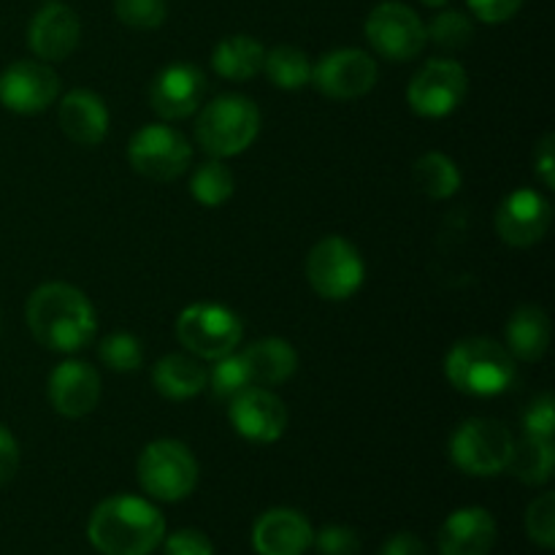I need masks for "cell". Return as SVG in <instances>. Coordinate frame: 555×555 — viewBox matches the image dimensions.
Returning <instances> with one entry per match:
<instances>
[{
  "instance_id": "d6986e66",
  "label": "cell",
  "mask_w": 555,
  "mask_h": 555,
  "mask_svg": "<svg viewBox=\"0 0 555 555\" xmlns=\"http://www.w3.org/2000/svg\"><path fill=\"white\" fill-rule=\"evenodd\" d=\"M253 545L258 555H304L314 545L312 524L296 509H269L255 524Z\"/></svg>"
},
{
  "instance_id": "74e56055",
  "label": "cell",
  "mask_w": 555,
  "mask_h": 555,
  "mask_svg": "<svg viewBox=\"0 0 555 555\" xmlns=\"http://www.w3.org/2000/svg\"><path fill=\"white\" fill-rule=\"evenodd\" d=\"M472 9V14L480 22H488V25H502V22L513 20L520 11L524 0H466Z\"/></svg>"
},
{
  "instance_id": "e575fe53",
  "label": "cell",
  "mask_w": 555,
  "mask_h": 555,
  "mask_svg": "<svg viewBox=\"0 0 555 555\" xmlns=\"http://www.w3.org/2000/svg\"><path fill=\"white\" fill-rule=\"evenodd\" d=\"M320 555H358L361 553V537L350 526H325L318 534Z\"/></svg>"
},
{
  "instance_id": "8d00e7d4",
  "label": "cell",
  "mask_w": 555,
  "mask_h": 555,
  "mask_svg": "<svg viewBox=\"0 0 555 555\" xmlns=\"http://www.w3.org/2000/svg\"><path fill=\"white\" fill-rule=\"evenodd\" d=\"M166 555H215V547L204 531L179 529L166 540Z\"/></svg>"
},
{
  "instance_id": "9a60e30c",
  "label": "cell",
  "mask_w": 555,
  "mask_h": 555,
  "mask_svg": "<svg viewBox=\"0 0 555 555\" xmlns=\"http://www.w3.org/2000/svg\"><path fill=\"white\" fill-rule=\"evenodd\" d=\"M551 204L537 190L520 188L502 201L496 211V231L509 247H534L551 228Z\"/></svg>"
},
{
  "instance_id": "8fae6325",
  "label": "cell",
  "mask_w": 555,
  "mask_h": 555,
  "mask_svg": "<svg viewBox=\"0 0 555 555\" xmlns=\"http://www.w3.org/2000/svg\"><path fill=\"white\" fill-rule=\"evenodd\" d=\"M366 38L374 52L393 63L415 60L426 47V25L410 5L399 0L379 3L366 20Z\"/></svg>"
},
{
  "instance_id": "ab89813d",
  "label": "cell",
  "mask_w": 555,
  "mask_h": 555,
  "mask_svg": "<svg viewBox=\"0 0 555 555\" xmlns=\"http://www.w3.org/2000/svg\"><path fill=\"white\" fill-rule=\"evenodd\" d=\"M553 146H555V135L547 133L545 139L540 141L537 146V155H534V168H537V177L542 179L547 190L555 188V157H553Z\"/></svg>"
},
{
  "instance_id": "5b68a950",
  "label": "cell",
  "mask_w": 555,
  "mask_h": 555,
  "mask_svg": "<svg viewBox=\"0 0 555 555\" xmlns=\"http://www.w3.org/2000/svg\"><path fill=\"white\" fill-rule=\"evenodd\" d=\"M515 439L502 421L472 417L455 428L450 439V459L461 472L475 477H491L507 469Z\"/></svg>"
},
{
  "instance_id": "cb8c5ba5",
  "label": "cell",
  "mask_w": 555,
  "mask_h": 555,
  "mask_svg": "<svg viewBox=\"0 0 555 555\" xmlns=\"http://www.w3.org/2000/svg\"><path fill=\"white\" fill-rule=\"evenodd\" d=\"M507 350L520 361H540L551 347V318L540 307L515 309L507 323Z\"/></svg>"
},
{
  "instance_id": "ac0fdd59",
  "label": "cell",
  "mask_w": 555,
  "mask_h": 555,
  "mask_svg": "<svg viewBox=\"0 0 555 555\" xmlns=\"http://www.w3.org/2000/svg\"><path fill=\"white\" fill-rule=\"evenodd\" d=\"M49 401L63 417H85L101 401V374L85 361H65L49 374Z\"/></svg>"
},
{
  "instance_id": "8992f818",
  "label": "cell",
  "mask_w": 555,
  "mask_h": 555,
  "mask_svg": "<svg viewBox=\"0 0 555 555\" xmlns=\"http://www.w3.org/2000/svg\"><path fill=\"white\" fill-rule=\"evenodd\" d=\"M139 482L157 502H182L198 482L195 455L177 439H157L139 455Z\"/></svg>"
},
{
  "instance_id": "60d3db41",
  "label": "cell",
  "mask_w": 555,
  "mask_h": 555,
  "mask_svg": "<svg viewBox=\"0 0 555 555\" xmlns=\"http://www.w3.org/2000/svg\"><path fill=\"white\" fill-rule=\"evenodd\" d=\"M379 555H431V553H428V547L423 545V540H417L415 534L401 531V534H393L388 542H385L383 553Z\"/></svg>"
},
{
  "instance_id": "4dcf8cb0",
  "label": "cell",
  "mask_w": 555,
  "mask_h": 555,
  "mask_svg": "<svg viewBox=\"0 0 555 555\" xmlns=\"http://www.w3.org/2000/svg\"><path fill=\"white\" fill-rule=\"evenodd\" d=\"M209 383H211V390H215L217 399L231 401L233 396H238L244 388H249V385H253V379H249L247 366H244V358L233 356L231 352V356L217 358L215 369H211V374H209Z\"/></svg>"
},
{
  "instance_id": "ba28073f",
  "label": "cell",
  "mask_w": 555,
  "mask_h": 555,
  "mask_svg": "<svg viewBox=\"0 0 555 555\" xmlns=\"http://www.w3.org/2000/svg\"><path fill=\"white\" fill-rule=\"evenodd\" d=\"M177 336L195 358L217 361L236 350L244 325L236 312L220 304H193L179 314Z\"/></svg>"
},
{
  "instance_id": "1f68e13d",
  "label": "cell",
  "mask_w": 555,
  "mask_h": 555,
  "mask_svg": "<svg viewBox=\"0 0 555 555\" xmlns=\"http://www.w3.org/2000/svg\"><path fill=\"white\" fill-rule=\"evenodd\" d=\"M426 36L444 49H464L475 36V27H472L469 16L461 11H442L426 27Z\"/></svg>"
},
{
  "instance_id": "7402d4cb",
  "label": "cell",
  "mask_w": 555,
  "mask_h": 555,
  "mask_svg": "<svg viewBox=\"0 0 555 555\" xmlns=\"http://www.w3.org/2000/svg\"><path fill=\"white\" fill-rule=\"evenodd\" d=\"M244 366H247L249 379L258 385H282L296 374L298 352L293 350L291 341L280 336L258 339L242 352Z\"/></svg>"
},
{
  "instance_id": "3957f363",
  "label": "cell",
  "mask_w": 555,
  "mask_h": 555,
  "mask_svg": "<svg viewBox=\"0 0 555 555\" xmlns=\"http://www.w3.org/2000/svg\"><path fill=\"white\" fill-rule=\"evenodd\" d=\"M444 374L450 385L466 396L488 399L513 385L515 363L507 347L493 339H461L444 358Z\"/></svg>"
},
{
  "instance_id": "f1b7e54d",
  "label": "cell",
  "mask_w": 555,
  "mask_h": 555,
  "mask_svg": "<svg viewBox=\"0 0 555 555\" xmlns=\"http://www.w3.org/2000/svg\"><path fill=\"white\" fill-rule=\"evenodd\" d=\"M233 188H236V179H233L231 168L217 157L204 163L190 179V193L204 206H222L233 195Z\"/></svg>"
},
{
  "instance_id": "484cf974",
  "label": "cell",
  "mask_w": 555,
  "mask_h": 555,
  "mask_svg": "<svg viewBox=\"0 0 555 555\" xmlns=\"http://www.w3.org/2000/svg\"><path fill=\"white\" fill-rule=\"evenodd\" d=\"M412 182L428 198L444 201L461 190V171L442 152H426L412 168Z\"/></svg>"
},
{
  "instance_id": "2e32d148",
  "label": "cell",
  "mask_w": 555,
  "mask_h": 555,
  "mask_svg": "<svg viewBox=\"0 0 555 555\" xmlns=\"http://www.w3.org/2000/svg\"><path fill=\"white\" fill-rule=\"evenodd\" d=\"M206 95V79L195 65L177 63L163 68L155 76L150 90V103L155 114L173 122V119H188L198 112Z\"/></svg>"
},
{
  "instance_id": "6da1fadb",
  "label": "cell",
  "mask_w": 555,
  "mask_h": 555,
  "mask_svg": "<svg viewBox=\"0 0 555 555\" xmlns=\"http://www.w3.org/2000/svg\"><path fill=\"white\" fill-rule=\"evenodd\" d=\"M27 328L38 345L54 352H76L95 339L98 320L90 298L65 282H47L27 298Z\"/></svg>"
},
{
  "instance_id": "9c48e42d",
  "label": "cell",
  "mask_w": 555,
  "mask_h": 555,
  "mask_svg": "<svg viewBox=\"0 0 555 555\" xmlns=\"http://www.w3.org/2000/svg\"><path fill=\"white\" fill-rule=\"evenodd\" d=\"M128 160L152 182H173L193 160L188 139L171 125H144L128 144Z\"/></svg>"
},
{
  "instance_id": "4fadbf2b",
  "label": "cell",
  "mask_w": 555,
  "mask_h": 555,
  "mask_svg": "<svg viewBox=\"0 0 555 555\" xmlns=\"http://www.w3.org/2000/svg\"><path fill=\"white\" fill-rule=\"evenodd\" d=\"M60 95V76L47 63L20 60L0 76V103L14 114L47 112Z\"/></svg>"
},
{
  "instance_id": "52a82bcc",
  "label": "cell",
  "mask_w": 555,
  "mask_h": 555,
  "mask_svg": "<svg viewBox=\"0 0 555 555\" xmlns=\"http://www.w3.org/2000/svg\"><path fill=\"white\" fill-rule=\"evenodd\" d=\"M366 276L361 253L341 236H328L312 247L307 258V280L325 301H345L356 296Z\"/></svg>"
},
{
  "instance_id": "d6a6232c",
  "label": "cell",
  "mask_w": 555,
  "mask_h": 555,
  "mask_svg": "<svg viewBox=\"0 0 555 555\" xmlns=\"http://www.w3.org/2000/svg\"><path fill=\"white\" fill-rule=\"evenodd\" d=\"M114 14L133 30H155L166 22V0H114Z\"/></svg>"
},
{
  "instance_id": "b9f144b4",
  "label": "cell",
  "mask_w": 555,
  "mask_h": 555,
  "mask_svg": "<svg viewBox=\"0 0 555 555\" xmlns=\"http://www.w3.org/2000/svg\"><path fill=\"white\" fill-rule=\"evenodd\" d=\"M421 3L431 5V9H442V5H444V3H448V0H421Z\"/></svg>"
},
{
  "instance_id": "44dd1931",
  "label": "cell",
  "mask_w": 555,
  "mask_h": 555,
  "mask_svg": "<svg viewBox=\"0 0 555 555\" xmlns=\"http://www.w3.org/2000/svg\"><path fill=\"white\" fill-rule=\"evenodd\" d=\"M57 122L74 144L98 146L108 133V108L95 92L74 90L60 101Z\"/></svg>"
},
{
  "instance_id": "7a4b0ae2",
  "label": "cell",
  "mask_w": 555,
  "mask_h": 555,
  "mask_svg": "<svg viewBox=\"0 0 555 555\" xmlns=\"http://www.w3.org/2000/svg\"><path fill=\"white\" fill-rule=\"evenodd\" d=\"M87 537L103 555H150L166 540V520L144 499L112 496L92 509Z\"/></svg>"
},
{
  "instance_id": "f546056e",
  "label": "cell",
  "mask_w": 555,
  "mask_h": 555,
  "mask_svg": "<svg viewBox=\"0 0 555 555\" xmlns=\"http://www.w3.org/2000/svg\"><path fill=\"white\" fill-rule=\"evenodd\" d=\"M98 356L106 363L112 372H135L141 369V361H144V350H141V341L135 339L133 334H108L106 339L98 347Z\"/></svg>"
},
{
  "instance_id": "7c38bea8",
  "label": "cell",
  "mask_w": 555,
  "mask_h": 555,
  "mask_svg": "<svg viewBox=\"0 0 555 555\" xmlns=\"http://www.w3.org/2000/svg\"><path fill=\"white\" fill-rule=\"evenodd\" d=\"M331 101H356L377 85V60L361 49H336L312 65V81Z\"/></svg>"
},
{
  "instance_id": "e0dca14e",
  "label": "cell",
  "mask_w": 555,
  "mask_h": 555,
  "mask_svg": "<svg viewBox=\"0 0 555 555\" xmlns=\"http://www.w3.org/2000/svg\"><path fill=\"white\" fill-rule=\"evenodd\" d=\"M81 41V22L76 11L65 3H47L27 27V43L36 57L60 63L70 57Z\"/></svg>"
},
{
  "instance_id": "d590c367",
  "label": "cell",
  "mask_w": 555,
  "mask_h": 555,
  "mask_svg": "<svg viewBox=\"0 0 555 555\" xmlns=\"http://www.w3.org/2000/svg\"><path fill=\"white\" fill-rule=\"evenodd\" d=\"M553 396L545 393L540 399H534L526 412V437L537 439H553V426H555V412H553Z\"/></svg>"
},
{
  "instance_id": "d4e9b609",
  "label": "cell",
  "mask_w": 555,
  "mask_h": 555,
  "mask_svg": "<svg viewBox=\"0 0 555 555\" xmlns=\"http://www.w3.org/2000/svg\"><path fill=\"white\" fill-rule=\"evenodd\" d=\"M266 49L253 36H228L222 38L211 54V68L231 81H247L263 70Z\"/></svg>"
},
{
  "instance_id": "277c9868",
  "label": "cell",
  "mask_w": 555,
  "mask_h": 555,
  "mask_svg": "<svg viewBox=\"0 0 555 555\" xmlns=\"http://www.w3.org/2000/svg\"><path fill=\"white\" fill-rule=\"evenodd\" d=\"M260 133V108L244 95H220L201 112L195 139L211 157L242 155Z\"/></svg>"
},
{
  "instance_id": "603a6c76",
  "label": "cell",
  "mask_w": 555,
  "mask_h": 555,
  "mask_svg": "<svg viewBox=\"0 0 555 555\" xmlns=\"http://www.w3.org/2000/svg\"><path fill=\"white\" fill-rule=\"evenodd\" d=\"M152 383H155L157 393L166 396V399L184 401L198 396L201 390L209 385V372H206L204 363L195 356L173 352V356L160 358V361L155 363Z\"/></svg>"
},
{
  "instance_id": "83f0119b",
  "label": "cell",
  "mask_w": 555,
  "mask_h": 555,
  "mask_svg": "<svg viewBox=\"0 0 555 555\" xmlns=\"http://www.w3.org/2000/svg\"><path fill=\"white\" fill-rule=\"evenodd\" d=\"M263 70L271 85L280 87V90H301L312 81V60L307 57V52L291 47V43H282V47L266 52Z\"/></svg>"
},
{
  "instance_id": "836d02e7",
  "label": "cell",
  "mask_w": 555,
  "mask_h": 555,
  "mask_svg": "<svg viewBox=\"0 0 555 555\" xmlns=\"http://www.w3.org/2000/svg\"><path fill=\"white\" fill-rule=\"evenodd\" d=\"M526 534L542 551L555 547V493H542L526 509Z\"/></svg>"
},
{
  "instance_id": "ffe728a7",
  "label": "cell",
  "mask_w": 555,
  "mask_h": 555,
  "mask_svg": "<svg viewBox=\"0 0 555 555\" xmlns=\"http://www.w3.org/2000/svg\"><path fill=\"white\" fill-rule=\"evenodd\" d=\"M496 545V520L482 507L450 515L439 531V555H488Z\"/></svg>"
},
{
  "instance_id": "f35d334b",
  "label": "cell",
  "mask_w": 555,
  "mask_h": 555,
  "mask_svg": "<svg viewBox=\"0 0 555 555\" xmlns=\"http://www.w3.org/2000/svg\"><path fill=\"white\" fill-rule=\"evenodd\" d=\"M16 469H20V444L14 434L0 423V488L16 475Z\"/></svg>"
},
{
  "instance_id": "4316f807",
  "label": "cell",
  "mask_w": 555,
  "mask_h": 555,
  "mask_svg": "<svg viewBox=\"0 0 555 555\" xmlns=\"http://www.w3.org/2000/svg\"><path fill=\"white\" fill-rule=\"evenodd\" d=\"M507 469H513V475L520 482H526V486H542V482H547L555 469L553 439L526 437L524 442L513 448V459H509Z\"/></svg>"
},
{
  "instance_id": "30bf717a",
  "label": "cell",
  "mask_w": 555,
  "mask_h": 555,
  "mask_svg": "<svg viewBox=\"0 0 555 555\" xmlns=\"http://www.w3.org/2000/svg\"><path fill=\"white\" fill-rule=\"evenodd\" d=\"M466 92H469V76H466L464 65L439 57L423 65L412 76L406 101H410L412 112L421 117L439 119L453 114L464 103Z\"/></svg>"
},
{
  "instance_id": "5bb4252c",
  "label": "cell",
  "mask_w": 555,
  "mask_h": 555,
  "mask_svg": "<svg viewBox=\"0 0 555 555\" xmlns=\"http://www.w3.org/2000/svg\"><path fill=\"white\" fill-rule=\"evenodd\" d=\"M228 404H231L228 406V417H231L233 428L249 442L271 444L285 434L287 406L271 390L249 385L242 393L233 396Z\"/></svg>"
}]
</instances>
